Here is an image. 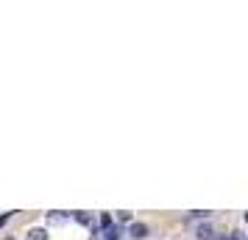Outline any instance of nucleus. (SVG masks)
<instances>
[{"instance_id":"f257e3e1","label":"nucleus","mask_w":248,"mask_h":240,"mask_svg":"<svg viewBox=\"0 0 248 240\" xmlns=\"http://www.w3.org/2000/svg\"><path fill=\"white\" fill-rule=\"evenodd\" d=\"M92 235H95V240H120V229H117V226H109V229H95Z\"/></svg>"},{"instance_id":"f03ea898","label":"nucleus","mask_w":248,"mask_h":240,"mask_svg":"<svg viewBox=\"0 0 248 240\" xmlns=\"http://www.w3.org/2000/svg\"><path fill=\"white\" fill-rule=\"evenodd\" d=\"M73 218L78 221L81 226H87V229H92V232H95V218H92L90 212H73Z\"/></svg>"},{"instance_id":"7ed1b4c3","label":"nucleus","mask_w":248,"mask_h":240,"mask_svg":"<svg viewBox=\"0 0 248 240\" xmlns=\"http://www.w3.org/2000/svg\"><path fill=\"white\" fill-rule=\"evenodd\" d=\"M128 235H131L134 240H142V238H148V226H145V224H131Z\"/></svg>"},{"instance_id":"20e7f679","label":"nucleus","mask_w":248,"mask_h":240,"mask_svg":"<svg viewBox=\"0 0 248 240\" xmlns=\"http://www.w3.org/2000/svg\"><path fill=\"white\" fill-rule=\"evenodd\" d=\"M195 238H198V240H212L215 238L212 226H209V224H201V226H198V232H195Z\"/></svg>"},{"instance_id":"39448f33","label":"nucleus","mask_w":248,"mask_h":240,"mask_svg":"<svg viewBox=\"0 0 248 240\" xmlns=\"http://www.w3.org/2000/svg\"><path fill=\"white\" fill-rule=\"evenodd\" d=\"M45 238H47L45 229H31V232H28V240H45Z\"/></svg>"},{"instance_id":"423d86ee","label":"nucleus","mask_w":248,"mask_h":240,"mask_svg":"<svg viewBox=\"0 0 248 240\" xmlns=\"http://www.w3.org/2000/svg\"><path fill=\"white\" fill-rule=\"evenodd\" d=\"M109 226H114V221H112L109 212H103V215H101V229H109Z\"/></svg>"},{"instance_id":"0eeeda50","label":"nucleus","mask_w":248,"mask_h":240,"mask_svg":"<svg viewBox=\"0 0 248 240\" xmlns=\"http://www.w3.org/2000/svg\"><path fill=\"white\" fill-rule=\"evenodd\" d=\"M62 221H64V215H59V212H53V215H50V224H62Z\"/></svg>"},{"instance_id":"6e6552de","label":"nucleus","mask_w":248,"mask_h":240,"mask_svg":"<svg viewBox=\"0 0 248 240\" xmlns=\"http://www.w3.org/2000/svg\"><path fill=\"white\" fill-rule=\"evenodd\" d=\"M9 218H12V215H0V226H3V224H6V221H9Z\"/></svg>"},{"instance_id":"1a4fd4ad","label":"nucleus","mask_w":248,"mask_h":240,"mask_svg":"<svg viewBox=\"0 0 248 240\" xmlns=\"http://www.w3.org/2000/svg\"><path fill=\"white\" fill-rule=\"evenodd\" d=\"M217 240H232V238H217Z\"/></svg>"}]
</instances>
